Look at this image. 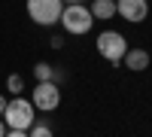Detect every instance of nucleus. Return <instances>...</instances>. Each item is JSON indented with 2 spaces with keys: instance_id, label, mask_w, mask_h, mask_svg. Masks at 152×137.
Here are the masks:
<instances>
[{
  "instance_id": "obj_1",
  "label": "nucleus",
  "mask_w": 152,
  "mask_h": 137,
  "mask_svg": "<svg viewBox=\"0 0 152 137\" xmlns=\"http://www.w3.org/2000/svg\"><path fill=\"white\" fill-rule=\"evenodd\" d=\"M0 119L6 122L9 131H28L37 122V110L28 97H12V101H6V110H3Z\"/></svg>"
},
{
  "instance_id": "obj_2",
  "label": "nucleus",
  "mask_w": 152,
  "mask_h": 137,
  "mask_svg": "<svg viewBox=\"0 0 152 137\" xmlns=\"http://www.w3.org/2000/svg\"><path fill=\"white\" fill-rule=\"evenodd\" d=\"M58 24H61L64 34H70V37H85L88 31H91L94 18H91V12H88L85 3H70V6H64Z\"/></svg>"
},
{
  "instance_id": "obj_3",
  "label": "nucleus",
  "mask_w": 152,
  "mask_h": 137,
  "mask_svg": "<svg viewBox=\"0 0 152 137\" xmlns=\"http://www.w3.org/2000/svg\"><path fill=\"white\" fill-rule=\"evenodd\" d=\"M94 46H97V55L104 58V61H110L113 67L122 64L125 52L131 49L128 40H125V34H119V31H100V34H97V40H94Z\"/></svg>"
},
{
  "instance_id": "obj_4",
  "label": "nucleus",
  "mask_w": 152,
  "mask_h": 137,
  "mask_svg": "<svg viewBox=\"0 0 152 137\" xmlns=\"http://www.w3.org/2000/svg\"><path fill=\"white\" fill-rule=\"evenodd\" d=\"M61 12H64V0H28V15H31V21L43 24V28L58 24Z\"/></svg>"
},
{
  "instance_id": "obj_5",
  "label": "nucleus",
  "mask_w": 152,
  "mask_h": 137,
  "mask_svg": "<svg viewBox=\"0 0 152 137\" xmlns=\"http://www.w3.org/2000/svg\"><path fill=\"white\" fill-rule=\"evenodd\" d=\"M31 104H34V110H40V113L58 110V104H61V85L58 82H37V89L31 95Z\"/></svg>"
},
{
  "instance_id": "obj_6",
  "label": "nucleus",
  "mask_w": 152,
  "mask_h": 137,
  "mask_svg": "<svg viewBox=\"0 0 152 137\" xmlns=\"http://www.w3.org/2000/svg\"><path fill=\"white\" fill-rule=\"evenodd\" d=\"M116 15L131 24H140L149 15V0H116Z\"/></svg>"
},
{
  "instance_id": "obj_7",
  "label": "nucleus",
  "mask_w": 152,
  "mask_h": 137,
  "mask_svg": "<svg viewBox=\"0 0 152 137\" xmlns=\"http://www.w3.org/2000/svg\"><path fill=\"white\" fill-rule=\"evenodd\" d=\"M149 61H152V58H149V52L137 46V49H128V52H125L122 64L128 67V70H134V73H143V70H149Z\"/></svg>"
},
{
  "instance_id": "obj_8",
  "label": "nucleus",
  "mask_w": 152,
  "mask_h": 137,
  "mask_svg": "<svg viewBox=\"0 0 152 137\" xmlns=\"http://www.w3.org/2000/svg\"><path fill=\"white\" fill-rule=\"evenodd\" d=\"M94 21H110L116 15V0H91V6H88Z\"/></svg>"
},
{
  "instance_id": "obj_9",
  "label": "nucleus",
  "mask_w": 152,
  "mask_h": 137,
  "mask_svg": "<svg viewBox=\"0 0 152 137\" xmlns=\"http://www.w3.org/2000/svg\"><path fill=\"white\" fill-rule=\"evenodd\" d=\"M34 76H37V82H52L55 79V67L46 64V61H40V64L34 67Z\"/></svg>"
},
{
  "instance_id": "obj_10",
  "label": "nucleus",
  "mask_w": 152,
  "mask_h": 137,
  "mask_svg": "<svg viewBox=\"0 0 152 137\" xmlns=\"http://www.w3.org/2000/svg\"><path fill=\"white\" fill-rule=\"evenodd\" d=\"M28 137H55V134H52V128H49V125H43V122H34V125L28 128Z\"/></svg>"
},
{
  "instance_id": "obj_11",
  "label": "nucleus",
  "mask_w": 152,
  "mask_h": 137,
  "mask_svg": "<svg viewBox=\"0 0 152 137\" xmlns=\"http://www.w3.org/2000/svg\"><path fill=\"white\" fill-rule=\"evenodd\" d=\"M6 89H9V95H15V97H18V95H21V89H24V79L18 76V73H12V76L6 79Z\"/></svg>"
},
{
  "instance_id": "obj_12",
  "label": "nucleus",
  "mask_w": 152,
  "mask_h": 137,
  "mask_svg": "<svg viewBox=\"0 0 152 137\" xmlns=\"http://www.w3.org/2000/svg\"><path fill=\"white\" fill-rule=\"evenodd\" d=\"M6 137H28V131H6Z\"/></svg>"
},
{
  "instance_id": "obj_13",
  "label": "nucleus",
  "mask_w": 152,
  "mask_h": 137,
  "mask_svg": "<svg viewBox=\"0 0 152 137\" xmlns=\"http://www.w3.org/2000/svg\"><path fill=\"white\" fill-rule=\"evenodd\" d=\"M6 131H9V128H6V122L0 119V137H6Z\"/></svg>"
},
{
  "instance_id": "obj_14",
  "label": "nucleus",
  "mask_w": 152,
  "mask_h": 137,
  "mask_svg": "<svg viewBox=\"0 0 152 137\" xmlns=\"http://www.w3.org/2000/svg\"><path fill=\"white\" fill-rule=\"evenodd\" d=\"M3 110H6V97L0 95V116H3Z\"/></svg>"
},
{
  "instance_id": "obj_15",
  "label": "nucleus",
  "mask_w": 152,
  "mask_h": 137,
  "mask_svg": "<svg viewBox=\"0 0 152 137\" xmlns=\"http://www.w3.org/2000/svg\"><path fill=\"white\" fill-rule=\"evenodd\" d=\"M70 3H85V0H64V6H70Z\"/></svg>"
}]
</instances>
